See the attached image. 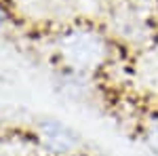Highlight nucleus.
Here are the masks:
<instances>
[{
	"mask_svg": "<svg viewBox=\"0 0 158 156\" xmlns=\"http://www.w3.org/2000/svg\"><path fill=\"white\" fill-rule=\"evenodd\" d=\"M4 23V11H2V9H0V25Z\"/></svg>",
	"mask_w": 158,
	"mask_h": 156,
	"instance_id": "4",
	"label": "nucleus"
},
{
	"mask_svg": "<svg viewBox=\"0 0 158 156\" xmlns=\"http://www.w3.org/2000/svg\"><path fill=\"white\" fill-rule=\"evenodd\" d=\"M0 80H2V74H0Z\"/></svg>",
	"mask_w": 158,
	"mask_h": 156,
	"instance_id": "5",
	"label": "nucleus"
},
{
	"mask_svg": "<svg viewBox=\"0 0 158 156\" xmlns=\"http://www.w3.org/2000/svg\"><path fill=\"white\" fill-rule=\"evenodd\" d=\"M143 141L150 148V152L158 156V114H154L150 122L146 124V133H143Z\"/></svg>",
	"mask_w": 158,
	"mask_h": 156,
	"instance_id": "3",
	"label": "nucleus"
},
{
	"mask_svg": "<svg viewBox=\"0 0 158 156\" xmlns=\"http://www.w3.org/2000/svg\"><path fill=\"white\" fill-rule=\"evenodd\" d=\"M36 135L44 150L55 156H72L80 150L82 137L63 120L44 116L36 122Z\"/></svg>",
	"mask_w": 158,
	"mask_h": 156,
	"instance_id": "2",
	"label": "nucleus"
},
{
	"mask_svg": "<svg viewBox=\"0 0 158 156\" xmlns=\"http://www.w3.org/2000/svg\"><path fill=\"white\" fill-rule=\"evenodd\" d=\"M55 48L63 65L76 74H95L110 59L108 38L89 25L63 30L55 40Z\"/></svg>",
	"mask_w": 158,
	"mask_h": 156,
	"instance_id": "1",
	"label": "nucleus"
}]
</instances>
